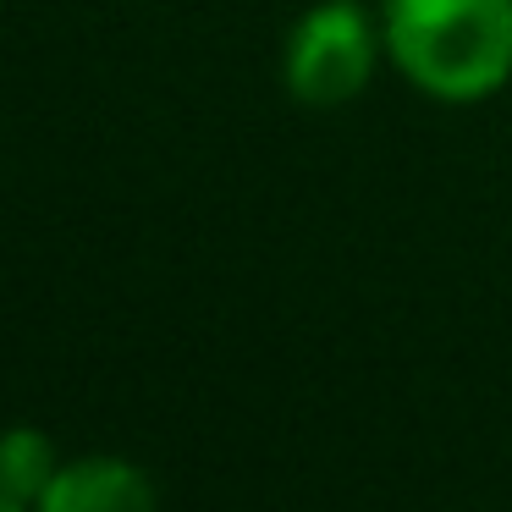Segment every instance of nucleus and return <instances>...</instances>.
<instances>
[{
	"label": "nucleus",
	"instance_id": "1",
	"mask_svg": "<svg viewBox=\"0 0 512 512\" xmlns=\"http://www.w3.org/2000/svg\"><path fill=\"white\" fill-rule=\"evenodd\" d=\"M380 39L441 105H479L512 83V0H380Z\"/></svg>",
	"mask_w": 512,
	"mask_h": 512
},
{
	"label": "nucleus",
	"instance_id": "4",
	"mask_svg": "<svg viewBox=\"0 0 512 512\" xmlns=\"http://www.w3.org/2000/svg\"><path fill=\"white\" fill-rule=\"evenodd\" d=\"M61 446L50 430L39 424H6L0 430V496L23 501V507H39V496L50 490V479L61 474Z\"/></svg>",
	"mask_w": 512,
	"mask_h": 512
},
{
	"label": "nucleus",
	"instance_id": "3",
	"mask_svg": "<svg viewBox=\"0 0 512 512\" xmlns=\"http://www.w3.org/2000/svg\"><path fill=\"white\" fill-rule=\"evenodd\" d=\"M34 512H160V490L133 457L83 452L61 463Z\"/></svg>",
	"mask_w": 512,
	"mask_h": 512
},
{
	"label": "nucleus",
	"instance_id": "2",
	"mask_svg": "<svg viewBox=\"0 0 512 512\" xmlns=\"http://www.w3.org/2000/svg\"><path fill=\"white\" fill-rule=\"evenodd\" d=\"M380 56L386 39L364 0H314L287 28L281 83L303 111H342L369 89Z\"/></svg>",
	"mask_w": 512,
	"mask_h": 512
},
{
	"label": "nucleus",
	"instance_id": "5",
	"mask_svg": "<svg viewBox=\"0 0 512 512\" xmlns=\"http://www.w3.org/2000/svg\"><path fill=\"white\" fill-rule=\"evenodd\" d=\"M0 512H34V507H23V501H6V496H0Z\"/></svg>",
	"mask_w": 512,
	"mask_h": 512
}]
</instances>
